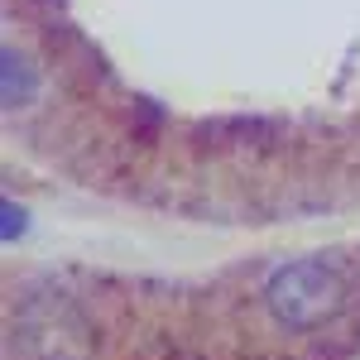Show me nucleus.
<instances>
[{
    "label": "nucleus",
    "mask_w": 360,
    "mask_h": 360,
    "mask_svg": "<svg viewBox=\"0 0 360 360\" xmlns=\"http://www.w3.org/2000/svg\"><path fill=\"white\" fill-rule=\"evenodd\" d=\"M341 298H346L341 274L322 259H293V264L274 269L264 283V307L274 312L278 327H293V332H307V327L336 317Z\"/></svg>",
    "instance_id": "f257e3e1"
}]
</instances>
